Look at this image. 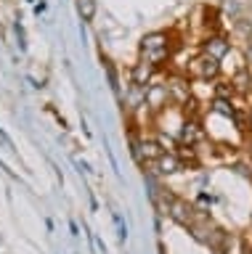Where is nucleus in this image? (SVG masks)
<instances>
[{
  "mask_svg": "<svg viewBox=\"0 0 252 254\" xmlns=\"http://www.w3.org/2000/svg\"><path fill=\"white\" fill-rule=\"evenodd\" d=\"M138 59L154 64V66H160L165 59H170V35H168V32H162V29L144 35V37H141V45H138Z\"/></svg>",
  "mask_w": 252,
  "mask_h": 254,
  "instance_id": "obj_1",
  "label": "nucleus"
},
{
  "mask_svg": "<svg viewBox=\"0 0 252 254\" xmlns=\"http://www.w3.org/2000/svg\"><path fill=\"white\" fill-rule=\"evenodd\" d=\"M220 71H223V61L210 59L204 53H199L194 61H188V66H186V74L196 79V82H215L220 77Z\"/></svg>",
  "mask_w": 252,
  "mask_h": 254,
  "instance_id": "obj_2",
  "label": "nucleus"
},
{
  "mask_svg": "<svg viewBox=\"0 0 252 254\" xmlns=\"http://www.w3.org/2000/svg\"><path fill=\"white\" fill-rule=\"evenodd\" d=\"M144 106L152 109L154 114H160L168 106H172V98H170V90H168V82H160L154 79L149 87H144Z\"/></svg>",
  "mask_w": 252,
  "mask_h": 254,
  "instance_id": "obj_3",
  "label": "nucleus"
},
{
  "mask_svg": "<svg viewBox=\"0 0 252 254\" xmlns=\"http://www.w3.org/2000/svg\"><path fill=\"white\" fill-rule=\"evenodd\" d=\"M165 82H168L172 106H188V101L194 98V90H191V82H188V74H172V77L165 79Z\"/></svg>",
  "mask_w": 252,
  "mask_h": 254,
  "instance_id": "obj_4",
  "label": "nucleus"
},
{
  "mask_svg": "<svg viewBox=\"0 0 252 254\" xmlns=\"http://www.w3.org/2000/svg\"><path fill=\"white\" fill-rule=\"evenodd\" d=\"M231 51H234L231 40L226 35H220V32H212V35H207L202 43V53L210 56V59H218V61H226V56Z\"/></svg>",
  "mask_w": 252,
  "mask_h": 254,
  "instance_id": "obj_5",
  "label": "nucleus"
},
{
  "mask_svg": "<svg viewBox=\"0 0 252 254\" xmlns=\"http://www.w3.org/2000/svg\"><path fill=\"white\" fill-rule=\"evenodd\" d=\"M149 167H152L154 178H172V175H178L180 170H183V159H180L175 151H165V154Z\"/></svg>",
  "mask_w": 252,
  "mask_h": 254,
  "instance_id": "obj_6",
  "label": "nucleus"
},
{
  "mask_svg": "<svg viewBox=\"0 0 252 254\" xmlns=\"http://www.w3.org/2000/svg\"><path fill=\"white\" fill-rule=\"evenodd\" d=\"M154 74H157V66H154V64H149V61H144V59H138L136 64H133V85L141 87V90L154 82Z\"/></svg>",
  "mask_w": 252,
  "mask_h": 254,
  "instance_id": "obj_7",
  "label": "nucleus"
},
{
  "mask_svg": "<svg viewBox=\"0 0 252 254\" xmlns=\"http://www.w3.org/2000/svg\"><path fill=\"white\" fill-rule=\"evenodd\" d=\"M204 138V130H202V125L196 122V119H186L183 127H180V135H178V143L180 146H196Z\"/></svg>",
  "mask_w": 252,
  "mask_h": 254,
  "instance_id": "obj_8",
  "label": "nucleus"
},
{
  "mask_svg": "<svg viewBox=\"0 0 252 254\" xmlns=\"http://www.w3.org/2000/svg\"><path fill=\"white\" fill-rule=\"evenodd\" d=\"M77 11H80L83 21H93L96 19L98 5H96V0H77Z\"/></svg>",
  "mask_w": 252,
  "mask_h": 254,
  "instance_id": "obj_9",
  "label": "nucleus"
},
{
  "mask_svg": "<svg viewBox=\"0 0 252 254\" xmlns=\"http://www.w3.org/2000/svg\"><path fill=\"white\" fill-rule=\"evenodd\" d=\"M247 61H252V35L247 37Z\"/></svg>",
  "mask_w": 252,
  "mask_h": 254,
  "instance_id": "obj_10",
  "label": "nucleus"
},
{
  "mask_svg": "<svg viewBox=\"0 0 252 254\" xmlns=\"http://www.w3.org/2000/svg\"><path fill=\"white\" fill-rule=\"evenodd\" d=\"M244 127H250V130H252V106L247 109V125H244Z\"/></svg>",
  "mask_w": 252,
  "mask_h": 254,
  "instance_id": "obj_11",
  "label": "nucleus"
}]
</instances>
